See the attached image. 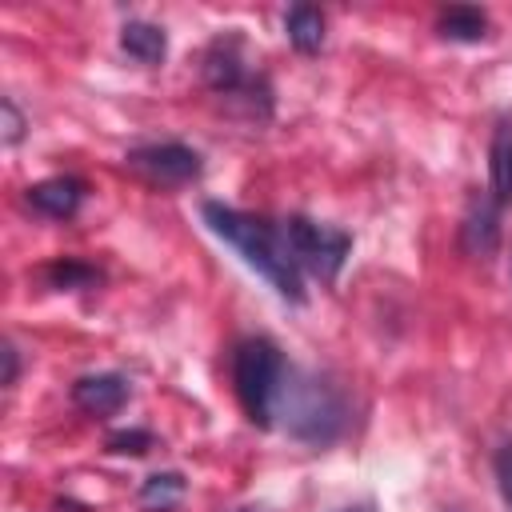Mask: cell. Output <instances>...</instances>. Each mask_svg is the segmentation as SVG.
Wrapping results in <instances>:
<instances>
[{"label":"cell","mask_w":512,"mask_h":512,"mask_svg":"<svg viewBox=\"0 0 512 512\" xmlns=\"http://www.w3.org/2000/svg\"><path fill=\"white\" fill-rule=\"evenodd\" d=\"M284 356L272 340L264 336H248L236 344L232 352V388H236V400L240 408L248 412L252 424L268 428L272 424V412H276V392L284 384Z\"/></svg>","instance_id":"obj_3"},{"label":"cell","mask_w":512,"mask_h":512,"mask_svg":"<svg viewBox=\"0 0 512 512\" xmlns=\"http://www.w3.org/2000/svg\"><path fill=\"white\" fill-rule=\"evenodd\" d=\"M240 512H264V508H240Z\"/></svg>","instance_id":"obj_21"},{"label":"cell","mask_w":512,"mask_h":512,"mask_svg":"<svg viewBox=\"0 0 512 512\" xmlns=\"http://www.w3.org/2000/svg\"><path fill=\"white\" fill-rule=\"evenodd\" d=\"M284 232H288V244H292V256L300 268H308L312 276L320 280H336L348 252H352V236L332 228V224H320V220H308V216H288L284 220Z\"/></svg>","instance_id":"obj_5"},{"label":"cell","mask_w":512,"mask_h":512,"mask_svg":"<svg viewBox=\"0 0 512 512\" xmlns=\"http://www.w3.org/2000/svg\"><path fill=\"white\" fill-rule=\"evenodd\" d=\"M152 444H156V436L148 428H120V432H108V440H104V448L116 456H144Z\"/></svg>","instance_id":"obj_16"},{"label":"cell","mask_w":512,"mask_h":512,"mask_svg":"<svg viewBox=\"0 0 512 512\" xmlns=\"http://www.w3.org/2000/svg\"><path fill=\"white\" fill-rule=\"evenodd\" d=\"M508 280H512V260H508Z\"/></svg>","instance_id":"obj_22"},{"label":"cell","mask_w":512,"mask_h":512,"mask_svg":"<svg viewBox=\"0 0 512 512\" xmlns=\"http://www.w3.org/2000/svg\"><path fill=\"white\" fill-rule=\"evenodd\" d=\"M460 248L476 260H492L500 248V204L492 196L472 200L464 224H460Z\"/></svg>","instance_id":"obj_7"},{"label":"cell","mask_w":512,"mask_h":512,"mask_svg":"<svg viewBox=\"0 0 512 512\" xmlns=\"http://www.w3.org/2000/svg\"><path fill=\"white\" fill-rule=\"evenodd\" d=\"M0 112H4V144H16L24 136V116H20V108L8 96L0 100Z\"/></svg>","instance_id":"obj_18"},{"label":"cell","mask_w":512,"mask_h":512,"mask_svg":"<svg viewBox=\"0 0 512 512\" xmlns=\"http://www.w3.org/2000/svg\"><path fill=\"white\" fill-rule=\"evenodd\" d=\"M204 84L216 96H224V100H240L248 108V116H256V120H264L272 112L268 80L264 76H252L244 68V56H240V40L236 36L212 40V48L204 52Z\"/></svg>","instance_id":"obj_4"},{"label":"cell","mask_w":512,"mask_h":512,"mask_svg":"<svg viewBox=\"0 0 512 512\" xmlns=\"http://www.w3.org/2000/svg\"><path fill=\"white\" fill-rule=\"evenodd\" d=\"M436 32L444 40H460V44H476L488 36V16L480 8H468V4H456L448 12H440L436 20Z\"/></svg>","instance_id":"obj_13"},{"label":"cell","mask_w":512,"mask_h":512,"mask_svg":"<svg viewBox=\"0 0 512 512\" xmlns=\"http://www.w3.org/2000/svg\"><path fill=\"white\" fill-rule=\"evenodd\" d=\"M120 48L136 60V64H160L168 56V36L160 24H148V20H128L120 28Z\"/></svg>","instance_id":"obj_11"},{"label":"cell","mask_w":512,"mask_h":512,"mask_svg":"<svg viewBox=\"0 0 512 512\" xmlns=\"http://www.w3.org/2000/svg\"><path fill=\"white\" fill-rule=\"evenodd\" d=\"M492 472H496V484H500L504 504L512 508V436L500 440V448H496V456H492Z\"/></svg>","instance_id":"obj_17"},{"label":"cell","mask_w":512,"mask_h":512,"mask_svg":"<svg viewBox=\"0 0 512 512\" xmlns=\"http://www.w3.org/2000/svg\"><path fill=\"white\" fill-rule=\"evenodd\" d=\"M0 356H4V388H12V384H16V376H20V352H16L12 344H4V348H0Z\"/></svg>","instance_id":"obj_19"},{"label":"cell","mask_w":512,"mask_h":512,"mask_svg":"<svg viewBox=\"0 0 512 512\" xmlns=\"http://www.w3.org/2000/svg\"><path fill=\"white\" fill-rule=\"evenodd\" d=\"M488 192L504 208L512 204V120L500 116L492 128V148H488Z\"/></svg>","instance_id":"obj_10"},{"label":"cell","mask_w":512,"mask_h":512,"mask_svg":"<svg viewBox=\"0 0 512 512\" xmlns=\"http://www.w3.org/2000/svg\"><path fill=\"white\" fill-rule=\"evenodd\" d=\"M340 512H376L372 504H352V508H340Z\"/></svg>","instance_id":"obj_20"},{"label":"cell","mask_w":512,"mask_h":512,"mask_svg":"<svg viewBox=\"0 0 512 512\" xmlns=\"http://www.w3.org/2000/svg\"><path fill=\"white\" fill-rule=\"evenodd\" d=\"M284 36L296 52H320L324 48V12L312 4H296L284 12Z\"/></svg>","instance_id":"obj_12"},{"label":"cell","mask_w":512,"mask_h":512,"mask_svg":"<svg viewBox=\"0 0 512 512\" xmlns=\"http://www.w3.org/2000/svg\"><path fill=\"white\" fill-rule=\"evenodd\" d=\"M284 416V432L304 444H332L348 424V400L336 384H328L316 372L288 368L284 384L276 392V412Z\"/></svg>","instance_id":"obj_2"},{"label":"cell","mask_w":512,"mask_h":512,"mask_svg":"<svg viewBox=\"0 0 512 512\" xmlns=\"http://www.w3.org/2000/svg\"><path fill=\"white\" fill-rule=\"evenodd\" d=\"M184 496V476L180 472H152L144 484H140V504L148 512H172Z\"/></svg>","instance_id":"obj_14"},{"label":"cell","mask_w":512,"mask_h":512,"mask_svg":"<svg viewBox=\"0 0 512 512\" xmlns=\"http://www.w3.org/2000/svg\"><path fill=\"white\" fill-rule=\"evenodd\" d=\"M124 160H128L132 172H140V176H148V180H156V184H188V180H196L200 168H204V164H200V152L188 148V144H176V140L132 148Z\"/></svg>","instance_id":"obj_6"},{"label":"cell","mask_w":512,"mask_h":512,"mask_svg":"<svg viewBox=\"0 0 512 512\" xmlns=\"http://www.w3.org/2000/svg\"><path fill=\"white\" fill-rule=\"evenodd\" d=\"M44 280L56 292H64V288H92V284H100V272L92 264H84V260L64 256V260H56V264L44 268Z\"/></svg>","instance_id":"obj_15"},{"label":"cell","mask_w":512,"mask_h":512,"mask_svg":"<svg viewBox=\"0 0 512 512\" xmlns=\"http://www.w3.org/2000/svg\"><path fill=\"white\" fill-rule=\"evenodd\" d=\"M72 404L88 416H112L128 404V380L120 372H92L72 384Z\"/></svg>","instance_id":"obj_8"},{"label":"cell","mask_w":512,"mask_h":512,"mask_svg":"<svg viewBox=\"0 0 512 512\" xmlns=\"http://www.w3.org/2000/svg\"><path fill=\"white\" fill-rule=\"evenodd\" d=\"M200 216H204V224H208L220 240H228L284 300L304 304V280H300V264H296V256H292L284 220H280V224L256 220V216H244V212H236V208H224L220 200H204V204H200Z\"/></svg>","instance_id":"obj_1"},{"label":"cell","mask_w":512,"mask_h":512,"mask_svg":"<svg viewBox=\"0 0 512 512\" xmlns=\"http://www.w3.org/2000/svg\"><path fill=\"white\" fill-rule=\"evenodd\" d=\"M80 200H84V180H76V176H48V180H40V184L28 188V204L36 212L52 216V220L76 216Z\"/></svg>","instance_id":"obj_9"}]
</instances>
